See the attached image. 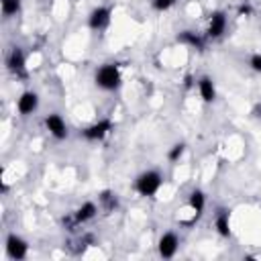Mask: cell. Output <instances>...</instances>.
<instances>
[{"mask_svg": "<svg viewBox=\"0 0 261 261\" xmlns=\"http://www.w3.org/2000/svg\"><path fill=\"white\" fill-rule=\"evenodd\" d=\"M94 80H96V86L102 88V90H106V92L118 90V88H120V82H122L120 69H118L116 63H104V65H100V67L96 69Z\"/></svg>", "mask_w": 261, "mask_h": 261, "instance_id": "1", "label": "cell"}, {"mask_svg": "<svg viewBox=\"0 0 261 261\" xmlns=\"http://www.w3.org/2000/svg\"><path fill=\"white\" fill-rule=\"evenodd\" d=\"M161 184H163L161 173H159L157 169H147V171H143V173L137 177V181H135V190L139 192V196L149 198V196H155V194L159 192Z\"/></svg>", "mask_w": 261, "mask_h": 261, "instance_id": "2", "label": "cell"}, {"mask_svg": "<svg viewBox=\"0 0 261 261\" xmlns=\"http://www.w3.org/2000/svg\"><path fill=\"white\" fill-rule=\"evenodd\" d=\"M6 69L16 77H27V57L20 47H12L6 55Z\"/></svg>", "mask_w": 261, "mask_h": 261, "instance_id": "3", "label": "cell"}, {"mask_svg": "<svg viewBox=\"0 0 261 261\" xmlns=\"http://www.w3.org/2000/svg\"><path fill=\"white\" fill-rule=\"evenodd\" d=\"M112 128H114L112 120H110V118H102V120H98V122L86 126V128L82 130V137L88 139V141H102Z\"/></svg>", "mask_w": 261, "mask_h": 261, "instance_id": "4", "label": "cell"}, {"mask_svg": "<svg viewBox=\"0 0 261 261\" xmlns=\"http://www.w3.org/2000/svg\"><path fill=\"white\" fill-rule=\"evenodd\" d=\"M110 16H112V10L108 6H98L90 12L88 16V27L92 31H104L108 24H110Z\"/></svg>", "mask_w": 261, "mask_h": 261, "instance_id": "5", "label": "cell"}, {"mask_svg": "<svg viewBox=\"0 0 261 261\" xmlns=\"http://www.w3.org/2000/svg\"><path fill=\"white\" fill-rule=\"evenodd\" d=\"M177 247H179V239L175 232H163L157 241V251L163 259H171L177 253Z\"/></svg>", "mask_w": 261, "mask_h": 261, "instance_id": "6", "label": "cell"}, {"mask_svg": "<svg viewBox=\"0 0 261 261\" xmlns=\"http://www.w3.org/2000/svg\"><path fill=\"white\" fill-rule=\"evenodd\" d=\"M6 255L10 259H24L29 255V245L24 239H20L18 234H8L6 237Z\"/></svg>", "mask_w": 261, "mask_h": 261, "instance_id": "7", "label": "cell"}, {"mask_svg": "<svg viewBox=\"0 0 261 261\" xmlns=\"http://www.w3.org/2000/svg\"><path fill=\"white\" fill-rule=\"evenodd\" d=\"M45 126H47V130H49V135L55 137L57 141H63V139L67 137V124H65V120L61 118V114H57V112L47 114Z\"/></svg>", "mask_w": 261, "mask_h": 261, "instance_id": "8", "label": "cell"}, {"mask_svg": "<svg viewBox=\"0 0 261 261\" xmlns=\"http://www.w3.org/2000/svg\"><path fill=\"white\" fill-rule=\"evenodd\" d=\"M37 108H39V96H37V92L27 90V92H22V94L18 96V100H16V110H18L22 116L33 114Z\"/></svg>", "mask_w": 261, "mask_h": 261, "instance_id": "9", "label": "cell"}, {"mask_svg": "<svg viewBox=\"0 0 261 261\" xmlns=\"http://www.w3.org/2000/svg\"><path fill=\"white\" fill-rule=\"evenodd\" d=\"M224 31H226V14L222 10H214L208 18V37L218 39L224 35Z\"/></svg>", "mask_w": 261, "mask_h": 261, "instance_id": "10", "label": "cell"}, {"mask_svg": "<svg viewBox=\"0 0 261 261\" xmlns=\"http://www.w3.org/2000/svg\"><path fill=\"white\" fill-rule=\"evenodd\" d=\"M198 92H200V98L204 102H214L216 100V86L212 82V77L208 75H202L198 80Z\"/></svg>", "mask_w": 261, "mask_h": 261, "instance_id": "11", "label": "cell"}, {"mask_svg": "<svg viewBox=\"0 0 261 261\" xmlns=\"http://www.w3.org/2000/svg\"><path fill=\"white\" fill-rule=\"evenodd\" d=\"M177 41H179L181 45L192 47V49L204 51V39H202L198 33H194V31H181V33L177 35Z\"/></svg>", "mask_w": 261, "mask_h": 261, "instance_id": "12", "label": "cell"}, {"mask_svg": "<svg viewBox=\"0 0 261 261\" xmlns=\"http://www.w3.org/2000/svg\"><path fill=\"white\" fill-rule=\"evenodd\" d=\"M96 214H98V206H96L94 202H84V204L73 212V216H75L77 224H84V222L92 220Z\"/></svg>", "mask_w": 261, "mask_h": 261, "instance_id": "13", "label": "cell"}, {"mask_svg": "<svg viewBox=\"0 0 261 261\" xmlns=\"http://www.w3.org/2000/svg\"><path fill=\"white\" fill-rule=\"evenodd\" d=\"M188 204H190V208L200 216L202 210H204V206H206V196H204V192H202V190H192V192H190V198H188Z\"/></svg>", "mask_w": 261, "mask_h": 261, "instance_id": "14", "label": "cell"}, {"mask_svg": "<svg viewBox=\"0 0 261 261\" xmlns=\"http://www.w3.org/2000/svg\"><path fill=\"white\" fill-rule=\"evenodd\" d=\"M214 226H216V232L220 237H230V218H228V212H220L214 220Z\"/></svg>", "mask_w": 261, "mask_h": 261, "instance_id": "15", "label": "cell"}, {"mask_svg": "<svg viewBox=\"0 0 261 261\" xmlns=\"http://www.w3.org/2000/svg\"><path fill=\"white\" fill-rule=\"evenodd\" d=\"M20 12V0H2V14L8 18V16H14Z\"/></svg>", "mask_w": 261, "mask_h": 261, "instance_id": "16", "label": "cell"}, {"mask_svg": "<svg viewBox=\"0 0 261 261\" xmlns=\"http://www.w3.org/2000/svg\"><path fill=\"white\" fill-rule=\"evenodd\" d=\"M100 202L104 204L106 210H114V208L118 206V198H116V194H112V192H108V190L100 194Z\"/></svg>", "mask_w": 261, "mask_h": 261, "instance_id": "17", "label": "cell"}, {"mask_svg": "<svg viewBox=\"0 0 261 261\" xmlns=\"http://www.w3.org/2000/svg\"><path fill=\"white\" fill-rule=\"evenodd\" d=\"M184 153H186V145H184V143H175V145L167 151V159H169L171 163H175V161H179V159L184 157Z\"/></svg>", "mask_w": 261, "mask_h": 261, "instance_id": "18", "label": "cell"}, {"mask_svg": "<svg viewBox=\"0 0 261 261\" xmlns=\"http://www.w3.org/2000/svg\"><path fill=\"white\" fill-rule=\"evenodd\" d=\"M175 2H177V0H151V6H153L155 10H159V12H165V10H169Z\"/></svg>", "mask_w": 261, "mask_h": 261, "instance_id": "19", "label": "cell"}, {"mask_svg": "<svg viewBox=\"0 0 261 261\" xmlns=\"http://www.w3.org/2000/svg\"><path fill=\"white\" fill-rule=\"evenodd\" d=\"M249 65H251V69H253V71L261 73V53H255V55H251V59H249Z\"/></svg>", "mask_w": 261, "mask_h": 261, "instance_id": "20", "label": "cell"}, {"mask_svg": "<svg viewBox=\"0 0 261 261\" xmlns=\"http://www.w3.org/2000/svg\"><path fill=\"white\" fill-rule=\"evenodd\" d=\"M239 14L241 16H251L253 14V6L251 4H241L239 6Z\"/></svg>", "mask_w": 261, "mask_h": 261, "instance_id": "21", "label": "cell"}, {"mask_svg": "<svg viewBox=\"0 0 261 261\" xmlns=\"http://www.w3.org/2000/svg\"><path fill=\"white\" fill-rule=\"evenodd\" d=\"M253 116H255V118H261V102L253 106Z\"/></svg>", "mask_w": 261, "mask_h": 261, "instance_id": "22", "label": "cell"}]
</instances>
